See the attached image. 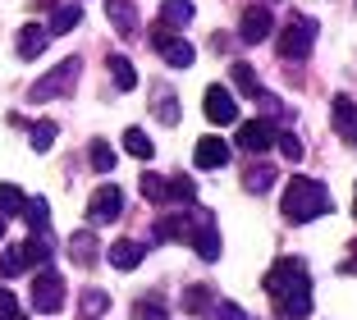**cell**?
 I'll return each instance as SVG.
<instances>
[{
    "instance_id": "obj_26",
    "label": "cell",
    "mask_w": 357,
    "mask_h": 320,
    "mask_svg": "<svg viewBox=\"0 0 357 320\" xmlns=\"http://www.w3.org/2000/svg\"><path fill=\"white\" fill-rule=\"evenodd\" d=\"M151 105H156V119H160V124H178V114H183V110H178V101H169V92H165V87H156Z\"/></svg>"
},
{
    "instance_id": "obj_12",
    "label": "cell",
    "mask_w": 357,
    "mask_h": 320,
    "mask_svg": "<svg viewBox=\"0 0 357 320\" xmlns=\"http://www.w3.org/2000/svg\"><path fill=\"white\" fill-rule=\"evenodd\" d=\"M46 37H51L46 28H37V23H23L19 37H14V51H19L23 60H37V55L46 51Z\"/></svg>"
},
{
    "instance_id": "obj_28",
    "label": "cell",
    "mask_w": 357,
    "mask_h": 320,
    "mask_svg": "<svg viewBox=\"0 0 357 320\" xmlns=\"http://www.w3.org/2000/svg\"><path fill=\"white\" fill-rule=\"evenodd\" d=\"M105 311H110V293L87 289V293H83V316H87V320H96V316H105Z\"/></svg>"
},
{
    "instance_id": "obj_1",
    "label": "cell",
    "mask_w": 357,
    "mask_h": 320,
    "mask_svg": "<svg viewBox=\"0 0 357 320\" xmlns=\"http://www.w3.org/2000/svg\"><path fill=\"white\" fill-rule=\"evenodd\" d=\"M266 293L275 298V320H307L312 316V279L303 261H275L266 270Z\"/></svg>"
},
{
    "instance_id": "obj_16",
    "label": "cell",
    "mask_w": 357,
    "mask_h": 320,
    "mask_svg": "<svg viewBox=\"0 0 357 320\" xmlns=\"http://www.w3.org/2000/svg\"><path fill=\"white\" fill-rule=\"evenodd\" d=\"M335 128L344 142H357V105L353 96H335Z\"/></svg>"
},
{
    "instance_id": "obj_21",
    "label": "cell",
    "mask_w": 357,
    "mask_h": 320,
    "mask_svg": "<svg viewBox=\"0 0 357 320\" xmlns=\"http://www.w3.org/2000/svg\"><path fill=\"white\" fill-rule=\"evenodd\" d=\"M78 23H83V10H78V5H60V10L51 14V28H46V32H55V37H64V32H74Z\"/></svg>"
},
{
    "instance_id": "obj_35",
    "label": "cell",
    "mask_w": 357,
    "mask_h": 320,
    "mask_svg": "<svg viewBox=\"0 0 357 320\" xmlns=\"http://www.w3.org/2000/svg\"><path fill=\"white\" fill-rule=\"evenodd\" d=\"M0 320H23V311H19V298H14L10 289H0Z\"/></svg>"
},
{
    "instance_id": "obj_36",
    "label": "cell",
    "mask_w": 357,
    "mask_h": 320,
    "mask_svg": "<svg viewBox=\"0 0 357 320\" xmlns=\"http://www.w3.org/2000/svg\"><path fill=\"white\" fill-rule=\"evenodd\" d=\"M211 311H215V320H248L238 302H211Z\"/></svg>"
},
{
    "instance_id": "obj_33",
    "label": "cell",
    "mask_w": 357,
    "mask_h": 320,
    "mask_svg": "<svg viewBox=\"0 0 357 320\" xmlns=\"http://www.w3.org/2000/svg\"><path fill=\"white\" fill-rule=\"evenodd\" d=\"M183 307L188 311H206V320H211V293L206 289H188L183 293Z\"/></svg>"
},
{
    "instance_id": "obj_2",
    "label": "cell",
    "mask_w": 357,
    "mask_h": 320,
    "mask_svg": "<svg viewBox=\"0 0 357 320\" xmlns=\"http://www.w3.org/2000/svg\"><path fill=\"white\" fill-rule=\"evenodd\" d=\"M330 211V192L316 178H289V188H284V215L294 220V224H307V220H321Z\"/></svg>"
},
{
    "instance_id": "obj_6",
    "label": "cell",
    "mask_w": 357,
    "mask_h": 320,
    "mask_svg": "<svg viewBox=\"0 0 357 320\" xmlns=\"http://www.w3.org/2000/svg\"><path fill=\"white\" fill-rule=\"evenodd\" d=\"M119 211H124V192H119L115 183L96 188V192H92V201H87V220H92V224H115V220H119Z\"/></svg>"
},
{
    "instance_id": "obj_3",
    "label": "cell",
    "mask_w": 357,
    "mask_h": 320,
    "mask_svg": "<svg viewBox=\"0 0 357 320\" xmlns=\"http://www.w3.org/2000/svg\"><path fill=\"white\" fill-rule=\"evenodd\" d=\"M78 73H83V60H64V64H55L46 78H37V83L28 87V101H55V96H64V92H74V83H78Z\"/></svg>"
},
{
    "instance_id": "obj_13",
    "label": "cell",
    "mask_w": 357,
    "mask_h": 320,
    "mask_svg": "<svg viewBox=\"0 0 357 320\" xmlns=\"http://www.w3.org/2000/svg\"><path fill=\"white\" fill-rule=\"evenodd\" d=\"M105 14H110V23H115L119 37H133L137 32V5L133 0H105Z\"/></svg>"
},
{
    "instance_id": "obj_37",
    "label": "cell",
    "mask_w": 357,
    "mask_h": 320,
    "mask_svg": "<svg viewBox=\"0 0 357 320\" xmlns=\"http://www.w3.org/2000/svg\"><path fill=\"white\" fill-rule=\"evenodd\" d=\"M142 192H147L151 201H165V183H160L156 174H142Z\"/></svg>"
},
{
    "instance_id": "obj_34",
    "label": "cell",
    "mask_w": 357,
    "mask_h": 320,
    "mask_svg": "<svg viewBox=\"0 0 357 320\" xmlns=\"http://www.w3.org/2000/svg\"><path fill=\"white\" fill-rule=\"evenodd\" d=\"M275 146H280L289 160H303V142H298L294 133H275Z\"/></svg>"
},
{
    "instance_id": "obj_25",
    "label": "cell",
    "mask_w": 357,
    "mask_h": 320,
    "mask_svg": "<svg viewBox=\"0 0 357 320\" xmlns=\"http://www.w3.org/2000/svg\"><path fill=\"white\" fill-rule=\"evenodd\" d=\"M124 151L137 155V160H151V155H156V146H151V137L142 133V128H128V133H124Z\"/></svg>"
},
{
    "instance_id": "obj_19",
    "label": "cell",
    "mask_w": 357,
    "mask_h": 320,
    "mask_svg": "<svg viewBox=\"0 0 357 320\" xmlns=\"http://www.w3.org/2000/svg\"><path fill=\"white\" fill-rule=\"evenodd\" d=\"M105 64H110V78H115L119 92H133V87H137V69L128 64V55H110Z\"/></svg>"
},
{
    "instance_id": "obj_17",
    "label": "cell",
    "mask_w": 357,
    "mask_h": 320,
    "mask_svg": "<svg viewBox=\"0 0 357 320\" xmlns=\"http://www.w3.org/2000/svg\"><path fill=\"white\" fill-rule=\"evenodd\" d=\"M96 257H101V247H96V238L87 234V229L69 238V261H74V266H83V270H87V266H96Z\"/></svg>"
},
{
    "instance_id": "obj_11",
    "label": "cell",
    "mask_w": 357,
    "mask_h": 320,
    "mask_svg": "<svg viewBox=\"0 0 357 320\" xmlns=\"http://www.w3.org/2000/svg\"><path fill=\"white\" fill-rule=\"evenodd\" d=\"M105 257H110V266H115V270H137V266H142V257H147V247H142L137 238H119V243H110Z\"/></svg>"
},
{
    "instance_id": "obj_9",
    "label": "cell",
    "mask_w": 357,
    "mask_h": 320,
    "mask_svg": "<svg viewBox=\"0 0 357 320\" xmlns=\"http://www.w3.org/2000/svg\"><path fill=\"white\" fill-rule=\"evenodd\" d=\"M271 28H275L271 10H266V5H252V10L243 14V23H238V37L248 46H257V42H266V37H271Z\"/></svg>"
},
{
    "instance_id": "obj_14",
    "label": "cell",
    "mask_w": 357,
    "mask_h": 320,
    "mask_svg": "<svg viewBox=\"0 0 357 320\" xmlns=\"http://www.w3.org/2000/svg\"><path fill=\"white\" fill-rule=\"evenodd\" d=\"M10 252H14V261H19V270L46 266V261H51V243H42V238H23L19 247H10Z\"/></svg>"
},
{
    "instance_id": "obj_39",
    "label": "cell",
    "mask_w": 357,
    "mask_h": 320,
    "mask_svg": "<svg viewBox=\"0 0 357 320\" xmlns=\"http://www.w3.org/2000/svg\"><path fill=\"white\" fill-rule=\"evenodd\" d=\"M0 238H5V215H0Z\"/></svg>"
},
{
    "instance_id": "obj_20",
    "label": "cell",
    "mask_w": 357,
    "mask_h": 320,
    "mask_svg": "<svg viewBox=\"0 0 357 320\" xmlns=\"http://www.w3.org/2000/svg\"><path fill=\"white\" fill-rule=\"evenodd\" d=\"M275 178H280V169H271V165H252L248 174H243V188H248V192H271Z\"/></svg>"
},
{
    "instance_id": "obj_22",
    "label": "cell",
    "mask_w": 357,
    "mask_h": 320,
    "mask_svg": "<svg viewBox=\"0 0 357 320\" xmlns=\"http://www.w3.org/2000/svg\"><path fill=\"white\" fill-rule=\"evenodd\" d=\"M23 206H28V197H23V188L14 183H0V215L10 220V215H23Z\"/></svg>"
},
{
    "instance_id": "obj_4",
    "label": "cell",
    "mask_w": 357,
    "mask_h": 320,
    "mask_svg": "<svg viewBox=\"0 0 357 320\" xmlns=\"http://www.w3.org/2000/svg\"><path fill=\"white\" fill-rule=\"evenodd\" d=\"M312 42H316V23L312 19L284 23V32H280V60H307Z\"/></svg>"
},
{
    "instance_id": "obj_7",
    "label": "cell",
    "mask_w": 357,
    "mask_h": 320,
    "mask_svg": "<svg viewBox=\"0 0 357 320\" xmlns=\"http://www.w3.org/2000/svg\"><path fill=\"white\" fill-rule=\"evenodd\" d=\"M202 110H206L211 124H238V101H234L229 87H206V96H202Z\"/></svg>"
},
{
    "instance_id": "obj_23",
    "label": "cell",
    "mask_w": 357,
    "mask_h": 320,
    "mask_svg": "<svg viewBox=\"0 0 357 320\" xmlns=\"http://www.w3.org/2000/svg\"><path fill=\"white\" fill-rule=\"evenodd\" d=\"M160 23H165V28H183V23H192V5H188V0H165Z\"/></svg>"
},
{
    "instance_id": "obj_38",
    "label": "cell",
    "mask_w": 357,
    "mask_h": 320,
    "mask_svg": "<svg viewBox=\"0 0 357 320\" xmlns=\"http://www.w3.org/2000/svg\"><path fill=\"white\" fill-rule=\"evenodd\" d=\"M353 215H357V188H353Z\"/></svg>"
},
{
    "instance_id": "obj_24",
    "label": "cell",
    "mask_w": 357,
    "mask_h": 320,
    "mask_svg": "<svg viewBox=\"0 0 357 320\" xmlns=\"http://www.w3.org/2000/svg\"><path fill=\"white\" fill-rule=\"evenodd\" d=\"M165 197H169V201H183V206H192V201H197V188H192L188 174H174V178L165 183Z\"/></svg>"
},
{
    "instance_id": "obj_8",
    "label": "cell",
    "mask_w": 357,
    "mask_h": 320,
    "mask_svg": "<svg viewBox=\"0 0 357 320\" xmlns=\"http://www.w3.org/2000/svg\"><path fill=\"white\" fill-rule=\"evenodd\" d=\"M275 133H280V128H275L271 119H248V124L238 128V146L243 151H271Z\"/></svg>"
},
{
    "instance_id": "obj_32",
    "label": "cell",
    "mask_w": 357,
    "mask_h": 320,
    "mask_svg": "<svg viewBox=\"0 0 357 320\" xmlns=\"http://www.w3.org/2000/svg\"><path fill=\"white\" fill-rule=\"evenodd\" d=\"M234 83H238L243 92H252V96H266V92H261V83H257V73L248 69V64H234Z\"/></svg>"
},
{
    "instance_id": "obj_18",
    "label": "cell",
    "mask_w": 357,
    "mask_h": 320,
    "mask_svg": "<svg viewBox=\"0 0 357 320\" xmlns=\"http://www.w3.org/2000/svg\"><path fill=\"white\" fill-rule=\"evenodd\" d=\"M192 247H197L202 261H220V234H215V224H206V220H197V234H192Z\"/></svg>"
},
{
    "instance_id": "obj_5",
    "label": "cell",
    "mask_w": 357,
    "mask_h": 320,
    "mask_svg": "<svg viewBox=\"0 0 357 320\" xmlns=\"http://www.w3.org/2000/svg\"><path fill=\"white\" fill-rule=\"evenodd\" d=\"M32 307L42 311V316H51V311L64 307V279L55 275L51 266L37 270V279H32Z\"/></svg>"
},
{
    "instance_id": "obj_30",
    "label": "cell",
    "mask_w": 357,
    "mask_h": 320,
    "mask_svg": "<svg viewBox=\"0 0 357 320\" xmlns=\"http://www.w3.org/2000/svg\"><path fill=\"white\" fill-rule=\"evenodd\" d=\"M87 160H92L96 169H115V151H110L101 137H96V142H87Z\"/></svg>"
},
{
    "instance_id": "obj_10",
    "label": "cell",
    "mask_w": 357,
    "mask_h": 320,
    "mask_svg": "<svg viewBox=\"0 0 357 320\" xmlns=\"http://www.w3.org/2000/svg\"><path fill=\"white\" fill-rule=\"evenodd\" d=\"M192 165H197V169L229 165V142H220V137H202V142L192 146Z\"/></svg>"
},
{
    "instance_id": "obj_27",
    "label": "cell",
    "mask_w": 357,
    "mask_h": 320,
    "mask_svg": "<svg viewBox=\"0 0 357 320\" xmlns=\"http://www.w3.org/2000/svg\"><path fill=\"white\" fill-rule=\"evenodd\" d=\"M55 133H60V128H55V119H37V124H32V151H51V146H55Z\"/></svg>"
},
{
    "instance_id": "obj_29",
    "label": "cell",
    "mask_w": 357,
    "mask_h": 320,
    "mask_svg": "<svg viewBox=\"0 0 357 320\" xmlns=\"http://www.w3.org/2000/svg\"><path fill=\"white\" fill-rule=\"evenodd\" d=\"M23 215H28L32 234H42V229H46V220H51V211H46V197H32L28 206H23Z\"/></svg>"
},
{
    "instance_id": "obj_15",
    "label": "cell",
    "mask_w": 357,
    "mask_h": 320,
    "mask_svg": "<svg viewBox=\"0 0 357 320\" xmlns=\"http://www.w3.org/2000/svg\"><path fill=\"white\" fill-rule=\"evenodd\" d=\"M156 46H160V55H165V64H174V69H188L192 64V46L169 37V32H156Z\"/></svg>"
},
{
    "instance_id": "obj_31",
    "label": "cell",
    "mask_w": 357,
    "mask_h": 320,
    "mask_svg": "<svg viewBox=\"0 0 357 320\" xmlns=\"http://www.w3.org/2000/svg\"><path fill=\"white\" fill-rule=\"evenodd\" d=\"M160 316H165V302H160V298L133 302V320H160Z\"/></svg>"
}]
</instances>
